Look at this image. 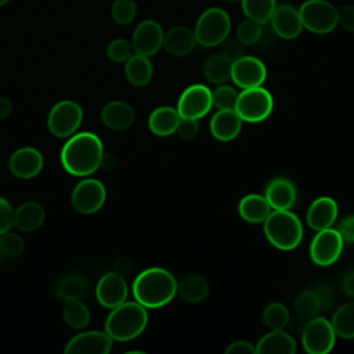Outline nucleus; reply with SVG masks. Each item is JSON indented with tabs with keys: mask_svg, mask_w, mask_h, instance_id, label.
I'll use <instances>...</instances> for the list:
<instances>
[{
	"mask_svg": "<svg viewBox=\"0 0 354 354\" xmlns=\"http://www.w3.org/2000/svg\"><path fill=\"white\" fill-rule=\"evenodd\" d=\"M104 148L100 137L91 131L75 133L61 149L62 167L72 176L88 177L100 169Z\"/></svg>",
	"mask_w": 354,
	"mask_h": 354,
	"instance_id": "f257e3e1",
	"label": "nucleus"
},
{
	"mask_svg": "<svg viewBox=\"0 0 354 354\" xmlns=\"http://www.w3.org/2000/svg\"><path fill=\"white\" fill-rule=\"evenodd\" d=\"M177 295V279L166 268L151 267L141 271L133 282V296L145 308L166 306Z\"/></svg>",
	"mask_w": 354,
	"mask_h": 354,
	"instance_id": "f03ea898",
	"label": "nucleus"
},
{
	"mask_svg": "<svg viewBox=\"0 0 354 354\" xmlns=\"http://www.w3.org/2000/svg\"><path fill=\"white\" fill-rule=\"evenodd\" d=\"M148 324L147 308L138 301H123L111 308L105 321V332L118 342H129L140 336Z\"/></svg>",
	"mask_w": 354,
	"mask_h": 354,
	"instance_id": "7ed1b4c3",
	"label": "nucleus"
},
{
	"mask_svg": "<svg viewBox=\"0 0 354 354\" xmlns=\"http://www.w3.org/2000/svg\"><path fill=\"white\" fill-rule=\"evenodd\" d=\"M263 224L268 242L277 249L292 250L297 248L303 239L301 221L289 209L271 210Z\"/></svg>",
	"mask_w": 354,
	"mask_h": 354,
	"instance_id": "20e7f679",
	"label": "nucleus"
},
{
	"mask_svg": "<svg viewBox=\"0 0 354 354\" xmlns=\"http://www.w3.org/2000/svg\"><path fill=\"white\" fill-rule=\"evenodd\" d=\"M231 18L228 12L220 7H210L205 10L195 25L194 33L198 44L205 47L218 46L230 36Z\"/></svg>",
	"mask_w": 354,
	"mask_h": 354,
	"instance_id": "39448f33",
	"label": "nucleus"
},
{
	"mask_svg": "<svg viewBox=\"0 0 354 354\" xmlns=\"http://www.w3.org/2000/svg\"><path fill=\"white\" fill-rule=\"evenodd\" d=\"M274 108V100L268 90L261 86L242 88L238 93L235 102V112L243 122L259 123L266 120Z\"/></svg>",
	"mask_w": 354,
	"mask_h": 354,
	"instance_id": "423d86ee",
	"label": "nucleus"
},
{
	"mask_svg": "<svg viewBox=\"0 0 354 354\" xmlns=\"http://www.w3.org/2000/svg\"><path fill=\"white\" fill-rule=\"evenodd\" d=\"M303 28L325 35L332 32L337 24V8L326 0H307L299 8Z\"/></svg>",
	"mask_w": 354,
	"mask_h": 354,
	"instance_id": "0eeeda50",
	"label": "nucleus"
},
{
	"mask_svg": "<svg viewBox=\"0 0 354 354\" xmlns=\"http://www.w3.org/2000/svg\"><path fill=\"white\" fill-rule=\"evenodd\" d=\"M82 120V106L76 101L62 100L51 108L47 116V127L53 136L66 138L77 131Z\"/></svg>",
	"mask_w": 354,
	"mask_h": 354,
	"instance_id": "6e6552de",
	"label": "nucleus"
},
{
	"mask_svg": "<svg viewBox=\"0 0 354 354\" xmlns=\"http://www.w3.org/2000/svg\"><path fill=\"white\" fill-rule=\"evenodd\" d=\"M300 335L303 348L308 354H326L336 342V333L330 321L317 315L306 322Z\"/></svg>",
	"mask_w": 354,
	"mask_h": 354,
	"instance_id": "1a4fd4ad",
	"label": "nucleus"
},
{
	"mask_svg": "<svg viewBox=\"0 0 354 354\" xmlns=\"http://www.w3.org/2000/svg\"><path fill=\"white\" fill-rule=\"evenodd\" d=\"M106 199V189L97 178H83L72 191L71 202L76 212L93 214L98 212Z\"/></svg>",
	"mask_w": 354,
	"mask_h": 354,
	"instance_id": "9d476101",
	"label": "nucleus"
},
{
	"mask_svg": "<svg viewBox=\"0 0 354 354\" xmlns=\"http://www.w3.org/2000/svg\"><path fill=\"white\" fill-rule=\"evenodd\" d=\"M343 238L337 230L325 228L317 231L315 236L310 243V257L321 267H328L333 264L343 250Z\"/></svg>",
	"mask_w": 354,
	"mask_h": 354,
	"instance_id": "9b49d317",
	"label": "nucleus"
},
{
	"mask_svg": "<svg viewBox=\"0 0 354 354\" xmlns=\"http://www.w3.org/2000/svg\"><path fill=\"white\" fill-rule=\"evenodd\" d=\"M212 91L203 84L188 86L180 95L177 112L184 119H201L212 109Z\"/></svg>",
	"mask_w": 354,
	"mask_h": 354,
	"instance_id": "f8f14e48",
	"label": "nucleus"
},
{
	"mask_svg": "<svg viewBox=\"0 0 354 354\" xmlns=\"http://www.w3.org/2000/svg\"><path fill=\"white\" fill-rule=\"evenodd\" d=\"M163 28L153 19L141 21L131 36V46L136 54L145 57L155 55L163 47Z\"/></svg>",
	"mask_w": 354,
	"mask_h": 354,
	"instance_id": "ddd939ff",
	"label": "nucleus"
},
{
	"mask_svg": "<svg viewBox=\"0 0 354 354\" xmlns=\"http://www.w3.org/2000/svg\"><path fill=\"white\" fill-rule=\"evenodd\" d=\"M266 77V65L256 57L242 55L231 64V79L239 88L261 86Z\"/></svg>",
	"mask_w": 354,
	"mask_h": 354,
	"instance_id": "4468645a",
	"label": "nucleus"
},
{
	"mask_svg": "<svg viewBox=\"0 0 354 354\" xmlns=\"http://www.w3.org/2000/svg\"><path fill=\"white\" fill-rule=\"evenodd\" d=\"M129 295V286L120 274L111 271L104 274L95 286V297L98 303L105 308H115L126 301Z\"/></svg>",
	"mask_w": 354,
	"mask_h": 354,
	"instance_id": "2eb2a0df",
	"label": "nucleus"
},
{
	"mask_svg": "<svg viewBox=\"0 0 354 354\" xmlns=\"http://www.w3.org/2000/svg\"><path fill=\"white\" fill-rule=\"evenodd\" d=\"M112 337L106 332L87 330L73 336L65 346V354H108Z\"/></svg>",
	"mask_w": 354,
	"mask_h": 354,
	"instance_id": "dca6fc26",
	"label": "nucleus"
},
{
	"mask_svg": "<svg viewBox=\"0 0 354 354\" xmlns=\"http://www.w3.org/2000/svg\"><path fill=\"white\" fill-rule=\"evenodd\" d=\"M44 166V159L40 151L32 147H22L17 149L8 160L11 174L21 180L36 177Z\"/></svg>",
	"mask_w": 354,
	"mask_h": 354,
	"instance_id": "f3484780",
	"label": "nucleus"
},
{
	"mask_svg": "<svg viewBox=\"0 0 354 354\" xmlns=\"http://www.w3.org/2000/svg\"><path fill=\"white\" fill-rule=\"evenodd\" d=\"M270 21L275 35L285 40H293L299 37L303 30L299 10L290 4L277 6Z\"/></svg>",
	"mask_w": 354,
	"mask_h": 354,
	"instance_id": "a211bd4d",
	"label": "nucleus"
},
{
	"mask_svg": "<svg viewBox=\"0 0 354 354\" xmlns=\"http://www.w3.org/2000/svg\"><path fill=\"white\" fill-rule=\"evenodd\" d=\"M339 207L330 196H319L307 209V224L314 231H321L333 225L337 218Z\"/></svg>",
	"mask_w": 354,
	"mask_h": 354,
	"instance_id": "6ab92c4d",
	"label": "nucleus"
},
{
	"mask_svg": "<svg viewBox=\"0 0 354 354\" xmlns=\"http://www.w3.org/2000/svg\"><path fill=\"white\" fill-rule=\"evenodd\" d=\"M264 198L272 210H288L296 202V187L286 177H275L266 187Z\"/></svg>",
	"mask_w": 354,
	"mask_h": 354,
	"instance_id": "aec40b11",
	"label": "nucleus"
},
{
	"mask_svg": "<svg viewBox=\"0 0 354 354\" xmlns=\"http://www.w3.org/2000/svg\"><path fill=\"white\" fill-rule=\"evenodd\" d=\"M101 120L108 129L126 130L136 122V111L124 101H109L101 111Z\"/></svg>",
	"mask_w": 354,
	"mask_h": 354,
	"instance_id": "412c9836",
	"label": "nucleus"
},
{
	"mask_svg": "<svg viewBox=\"0 0 354 354\" xmlns=\"http://www.w3.org/2000/svg\"><path fill=\"white\" fill-rule=\"evenodd\" d=\"M242 123L235 109H218L210 120V133L218 141H231L241 133Z\"/></svg>",
	"mask_w": 354,
	"mask_h": 354,
	"instance_id": "4be33fe9",
	"label": "nucleus"
},
{
	"mask_svg": "<svg viewBox=\"0 0 354 354\" xmlns=\"http://www.w3.org/2000/svg\"><path fill=\"white\" fill-rule=\"evenodd\" d=\"M198 44L195 33L188 26H174L165 32L163 48L176 57L189 54Z\"/></svg>",
	"mask_w": 354,
	"mask_h": 354,
	"instance_id": "5701e85b",
	"label": "nucleus"
},
{
	"mask_svg": "<svg viewBox=\"0 0 354 354\" xmlns=\"http://www.w3.org/2000/svg\"><path fill=\"white\" fill-rule=\"evenodd\" d=\"M46 220L44 207L33 201L24 202L14 210V227L24 232H30L43 225Z\"/></svg>",
	"mask_w": 354,
	"mask_h": 354,
	"instance_id": "b1692460",
	"label": "nucleus"
},
{
	"mask_svg": "<svg viewBox=\"0 0 354 354\" xmlns=\"http://www.w3.org/2000/svg\"><path fill=\"white\" fill-rule=\"evenodd\" d=\"M256 353L261 354H293L296 353V342L293 336L282 329H272L264 335L256 344Z\"/></svg>",
	"mask_w": 354,
	"mask_h": 354,
	"instance_id": "393cba45",
	"label": "nucleus"
},
{
	"mask_svg": "<svg viewBox=\"0 0 354 354\" xmlns=\"http://www.w3.org/2000/svg\"><path fill=\"white\" fill-rule=\"evenodd\" d=\"M180 119L181 118L176 108L159 106L151 112L148 118V127L152 134L158 137H167L176 133Z\"/></svg>",
	"mask_w": 354,
	"mask_h": 354,
	"instance_id": "a878e982",
	"label": "nucleus"
},
{
	"mask_svg": "<svg viewBox=\"0 0 354 354\" xmlns=\"http://www.w3.org/2000/svg\"><path fill=\"white\" fill-rule=\"evenodd\" d=\"M238 212H239V216L246 223L260 224L271 213V206L268 205L267 199L263 195L249 194L241 199L238 205Z\"/></svg>",
	"mask_w": 354,
	"mask_h": 354,
	"instance_id": "bb28decb",
	"label": "nucleus"
},
{
	"mask_svg": "<svg viewBox=\"0 0 354 354\" xmlns=\"http://www.w3.org/2000/svg\"><path fill=\"white\" fill-rule=\"evenodd\" d=\"M124 75L130 84L136 87L147 86L151 82L153 75V68H152V62L149 61V57L134 53L126 61Z\"/></svg>",
	"mask_w": 354,
	"mask_h": 354,
	"instance_id": "cd10ccee",
	"label": "nucleus"
},
{
	"mask_svg": "<svg viewBox=\"0 0 354 354\" xmlns=\"http://www.w3.org/2000/svg\"><path fill=\"white\" fill-rule=\"evenodd\" d=\"M177 295L189 303H199L209 295V283L201 275H187L177 282Z\"/></svg>",
	"mask_w": 354,
	"mask_h": 354,
	"instance_id": "c85d7f7f",
	"label": "nucleus"
},
{
	"mask_svg": "<svg viewBox=\"0 0 354 354\" xmlns=\"http://www.w3.org/2000/svg\"><path fill=\"white\" fill-rule=\"evenodd\" d=\"M88 292V281L80 274H68L57 285L55 295L62 301L79 299L82 300Z\"/></svg>",
	"mask_w": 354,
	"mask_h": 354,
	"instance_id": "c756f323",
	"label": "nucleus"
},
{
	"mask_svg": "<svg viewBox=\"0 0 354 354\" xmlns=\"http://www.w3.org/2000/svg\"><path fill=\"white\" fill-rule=\"evenodd\" d=\"M62 317L66 325L73 329H83L90 324V310L79 299L65 300L62 307Z\"/></svg>",
	"mask_w": 354,
	"mask_h": 354,
	"instance_id": "7c9ffc66",
	"label": "nucleus"
},
{
	"mask_svg": "<svg viewBox=\"0 0 354 354\" xmlns=\"http://www.w3.org/2000/svg\"><path fill=\"white\" fill-rule=\"evenodd\" d=\"M231 61L221 54H213L203 64L205 77L214 84H223L231 79Z\"/></svg>",
	"mask_w": 354,
	"mask_h": 354,
	"instance_id": "2f4dec72",
	"label": "nucleus"
},
{
	"mask_svg": "<svg viewBox=\"0 0 354 354\" xmlns=\"http://www.w3.org/2000/svg\"><path fill=\"white\" fill-rule=\"evenodd\" d=\"M336 336L343 339H354V301H348L339 307L330 321Z\"/></svg>",
	"mask_w": 354,
	"mask_h": 354,
	"instance_id": "473e14b6",
	"label": "nucleus"
},
{
	"mask_svg": "<svg viewBox=\"0 0 354 354\" xmlns=\"http://www.w3.org/2000/svg\"><path fill=\"white\" fill-rule=\"evenodd\" d=\"M242 10L246 18L256 21L261 25L271 19V15L277 7L275 0H241Z\"/></svg>",
	"mask_w": 354,
	"mask_h": 354,
	"instance_id": "72a5a7b5",
	"label": "nucleus"
},
{
	"mask_svg": "<svg viewBox=\"0 0 354 354\" xmlns=\"http://www.w3.org/2000/svg\"><path fill=\"white\" fill-rule=\"evenodd\" d=\"M289 310L285 304L279 301H274L266 306L263 311V321L264 324L272 330V329H283L288 325L289 321Z\"/></svg>",
	"mask_w": 354,
	"mask_h": 354,
	"instance_id": "f704fd0d",
	"label": "nucleus"
},
{
	"mask_svg": "<svg viewBox=\"0 0 354 354\" xmlns=\"http://www.w3.org/2000/svg\"><path fill=\"white\" fill-rule=\"evenodd\" d=\"M321 310L319 307V300L315 295L314 290H301L296 299H295V311L297 315L306 318V319H310V318H314L318 311Z\"/></svg>",
	"mask_w": 354,
	"mask_h": 354,
	"instance_id": "c9c22d12",
	"label": "nucleus"
},
{
	"mask_svg": "<svg viewBox=\"0 0 354 354\" xmlns=\"http://www.w3.org/2000/svg\"><path fill=\"white\" fill-rule=\"evenodd\" d=\"M137 15L134 0H115L111 6V17L118 25H129Z\"/></svg>",
	"mask_w": 354,
	"mask_h": 354,
	"instance_id": "e433bc0d",
	"label": "nucleus"
},
{
	"mask_svg": "<svg viewBox=\"0 0 354 354\" xmlns=\"http://www.w3.org/2000/svg\"><path fill=\"white\" fill-rule=\"evenodd\" d=\"M263 36V25L246 18L236 28V39L243 46H253L260 41Z\"/></svg>",
	"mask_w": 354,
	"mask_h": 354,
	"instance_id": "4c0bfd02",
	"label": "nucleus"
},
{
	"mask_svg": "<svg viewBox=\"0 0 354 354\" xmlns=\"http://www.w3.org/2000/svg\"><path fill=\"white\" fill-rule=\"evenodd\" d=\"M25 250V242L15 232H4L0 235V252L6 257H19Z\"/></svg>",
	"mask_w": 354,
	"mask_h": 354,
	"instance_id": "58836bf2",
	"label": "nucleus"
},
{
	"mask_svg": "<svg viewBox=\"0 0 354 354\" xmlns=\"http://www.w3.org/2000/svg\"><path fill=\"white\" fill-rule=\"evenodd\" d=\"M236 98V90L228 84H220L214 91H212V104L217 109H234Z\"/></svg>",
	"mask_w": 354,
	"mask_h": 354,
	"instance_id": "ea45409f",
	"label": "nucleus"
},
{
	"mask_svg": "<svg viewBox=\"0 0 354 354\" xmlns=\"http://www.w3.org/2000/svg\"><path fill=\"white\" fill-rule=\"evenodd\" d=\"M134 54L131 41L126 39H113L106 46V57L113 62H126Z\"/></svg>",
	"mask_w": 354,
	"mask_h": 354,
	"instance_id": "a19ab883",
	"label": "nucleus"
},
{
	"mask_svg": "<svg viewBox=\"0 0 354 354\" xmlns=\"http://www.w3.org/2000/svg\"><path fill=\"white\" fill-rule=\"evenodd\" d=\"M220 54L224 55L228 61L234 62L242 55H245V46L236 37H227L220 44Z\"/></svg>",
	"mask_w": 354,
	"mask_h": 354,
	"instance_id": "79ce46f5",
	"label": "nucleus"
},
{
	"mask_svg": "<svg viewBox=\"0 0 354 354\" xmlns=\"http://www.w3.org/2000/svg\"><path fill=\"white\" fill-rule=\"evenodd\" d=\"M14 227V209L11 203L0 196V235Z\"/></svg>",
	"mask_w": 354,
	"mask_h": 354,
	"instance_id": "37998d69",
	"label": "nucleus"
},
{
	"mask_svg": "<svg viewBox=\"0 0 354 354\" xmlns=\"http://www.w3.org/2000/svg\"><path fill=\"white\" fill-rule=\"evenodd\" d=\"M176 133L183 140H187V141L192 140L199 133V123H198L196 119H184V118H181L180 122H178Z\"/></svg>",
	"mask_w": 354,
	"mask_h": 354,
	"instance_id": "c03bdc74",
	"label": "nucleus"
},
{
	"mask_svg": "<svg viewBox=\"0 0 354 354\" xmlns=\"http://www.w3.org/2000/svg\"><path fill=\"white\" fill-rule=\"evenodd\" d=\"M337 24L347 32H354V6L337 8Z\"/></svg>",
	"mask_w": 354,
	"mask_h": 354,
	"instance_id": "a18cd8bd",
	"label": "nucleus"
},
{
	"mask_svg": "<svg viewBox=\"0 0 354 354\" xmlns=\"http://www.w3.org/2000/svg\"><path fill=\"white\" fill-rule=\"evenodd\" d=\"M337 231H339V234H340V236L343 238L344 242L354 243V214H350V216L344 217L339 223Z\"/></svg>",
	"mask_w": 354,
	"mask_h": 354,
	"instance_id": "49530a36",
	"label": "nucleus"
},
{
	"mask_svg": "<svg viewBox=\"0 0 354 354\" xmlns=\"http://www.w3.org/2000/svg\"><path fill=\"white\" fill-rule=\"evenodd\" d=\"M314 292L319 300L321 310H329L333 304V293L330 288L326 285H319L317 289H314Z\"/></svg>",
	"mask_w": 354,
	"mask_h": 354,
	"instance_id": "de8ad7c7",
	"label": "nucleus"
},
{
	"mask_svg": "<svg viewBox=\"0 0 354 354\" xmlns=\"http://www.w3.org/2000/svg\"><path fill=\"white\" fill-rule=\"evenodd\" d=\"M227 354H256V347L246 340H236L225 348Z\"/></svg>",
	"mask_w": 354,
	"mask_h": 354,
	"instance_id": "09e8293b",
	"label": "nucleus"
},
{
	"mask_svg": "<svg viewBox=\"0 0 354 354\" xmlns=\"http://www.w3.org/2000/svg\"><path fill=\"white\" fill-rule=\"evenodd\" d=\"M131 270H133V261H131L129 257L123 256V257H119V259L115 261V268H113V271L118 272V274H120L122 277L129 275V274L131 272Z\"/></svg>",
	"mask_w": 354,
	"mask_h": 354,
	"instance_id": "8fccbe9b",
	"label": "nucleus"
},
{
	"mask_svg": "<svg viewBox=\"0 0 354 354\" xmlns=\"http://www.w3.org/2000/svg\"><path fill=\"white\" fill-rule=\"evenodd\" d=\"M308 319H306V318H303V317H300V315H295V317H289V321H288V328L290 329V332H293V333H301V330H303V328H304V325H306V322H307Z\"/></svg>",
	"mask_w": 354,
	"mask_h": 354,
	"instance_id": "3c124183",
	"label": "nucleus"
},
{
	"mask_svg": "<svg viewBox=\"0 0 354 354\" xmlns=\"http://www.w3.org/2000/svg\"><path fill=\"white\" fill-rule=\"evenodd\" d=\"M343 290L350 297H354V270L348 271L343 278Z\"/></svg>",
	"mask_w": 354,
	"mask_h": 354,
	"instance_id": "603ef678",
	"label": "nucleus"
},
{
	"mask_svg": "<svg viewBox=\"0 0 354 354\" xmlns=\"http://www.w3.org/2000/svg\"><path fill=\"white\" fill-rule=\"evenodd\" d=\"M12 111V104L10 100L4 98V97H0V120L6 119Z\"/></svg>",
	"mask_w": 354,
	"mask_h": 354,
	"instance_id": "864d4df0",
	"label": "nucleus"
},
{
	"mask_svg": "<svg viewBox=\"0 0 354 354\" xmlns=\"http://www.w3.org/2000/svg\"><path fill=\"white\" fill-rule=\"evenodd\" d=\"M10 0H0V7H3V6H6L7 3H8Z\"/></svg>",
	"mask_w": 354,
	"mask_h": 354,
	"instance_id": "5fc2aeb1",
	"label": "nucleus"
},
{
	"mask_svg": "<svg viewBox=\"0 0 354 354\" xmlns=\"http://www.w3.org/2000/svg\"><path fill=\"white\" fill-rule=\"evenodd\" d=\"M228 1H235V0H228Z\"/></svg>",
	"mask_w": 354,
	"mask_h": 354,
	"instance_id": "6e6d98bb",
	"label": "nucleus"
}]
</instances>
